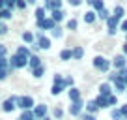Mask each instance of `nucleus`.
I'll return each instance as SVG.
<instances>
[{"instance_id":"f257e3e1","label":"nucleus","mask_w":127,"mask_h":120,"mask_svg":"<svg viewBox=\"0 0 127 120\" xmlns=\"http://www.w3.org/2000/svg\"><path fill=\"white\" fill-rule=\"evenodd\" d=\"M28 66V58H24V56L21 55H11V58H9V73L15 71V69H23Z\"/></svg>"},{"instance_id":"f03ea898","label":"nucleus","mask_w":127,"mask_h":120,"mask_svg":"<svg viewBox=\"0 0 127 120\" xmlns=\"http://www.w3.org/2000/svg\"><path fill=\"white\" fill-rule=\"evenodd\" d=\"M34 107H36V103H34V98L32 96H17V109H21V111H32Z\"/></svg>"},{"instance_id":"7ed1b4c3","label":"nucleus","mask_w":127,"mask_h":120,"mask_svg":"<svg viewBox=\"0 0 127 120\" xmlns=\"http://www.w3.org/2000/svg\"><path fill=\"white\" fill-rule=\"evenodd\" d=\"M110 66H112V62H110V60H107L105 56H95V58H94V68L99 69V71L107 73L108 69H110Z\"/></svg>"},{"instance_id":"20e7f679","label":"nucleus","mask_w":127,"mask_h":120,"mask_svg":"<svg viewBox=\"0 0 127 120\" xmlns=\"http://www.w3.org/2000/svg\"><path fill=\"white\" fill-rule=\"evenodd\" d=\"M17 109V96H9L2 101V111L4 113H13Z\"/></svg>"},{"instance_id":"39448f33","label":"nucleus","mask_w":127,"mask_h":120,"mask_svg":"<svg viewBox=\"0 0 127 120\" xmlns=\"http://www.w3.org/2000/svg\"><path fill=\"white\" fill-rule=\"evenodd\" d=\"M118 28H120V19H116L114 15H110L107 19V32H108V36H114V34L118 32Z\"/></svg>"},{"instance_id":"423d86ee","label":"nucleus","mask_w":127,"mask_h":120,"mask_svg":"<svg viewBox=\"0 0 127 120\" xmlns=\"http://www.w3.org/2000/svg\"><path fill=\"white\" fill-rule=\"evenodd\" d=\"M36 43L39 45V49H43V51H47V49H51V40H49L47 36H43V32H37V36H36Z\"/></svg>"},{"instance_id":"0eeeda50","label":"nucleus","mask_w":127,"mask_h":120,"mask_svg":"<svg viewBox=\"0 0 127 120\" xmlns=\"http://www.w3.org/2000/svg\"><path fill=\"white\" fill-rule=\"evenodd\" d=\"M112 66L116 68V71H120V69L127 68V56L125 55H118L112 58Z\"/></svg>"},{"instance_id":"6e6552de","label":"nucleus","mask_w":127,"mask_h":120,"mask_svg":"<svg viewBox=\"0 0 127 120\" xmlns=\"http://www.w3.org/2000/svg\"><path fill=\"white\" fill-rule=\"evenodd\" d=\"M84 101L82 100H79V101H71V107H69V115L71 116H79L80 113H82V109H84Z\"/></svg>"},{"instance_id":"1a4fd4ad","label":"nucleus","mask_w":127,"mask_h":120,"mask_svg":"<svg viewBox=\"0 0 127 120\" xmlns=\"http://www.w3.org/2000/svg\"><path fill=\"white\" fill-rule=\"evenodd\" d=\"M36 23H37V28H39L41 32H43V30H52V28L56 26V23L51 19V17H45L43 21H36Z\"/></svg>"},{"instance_id":"9d476101","label":"nucleus","mask_w":127,"mask_h":120,"mask_svg":"<svg viewBox=\"0 0 127 120\" xmlns=\"http://www.w3.org/2000/svg\"><path fill=\"white\" fill-rule=\"evenodd\" d=\"M34 111V116H36L37 120H41V118H45L47 116V113H49V107L45 103H39V105H36V107L32 109Z\"/></svg>"},{"instance_id":"9b49d317","label":"nucleus","mask_w":127,"mask_h":120,"mask_svg":"<svg viewBox=\"0 0 127 120\" xmlns=\"http://www.w3.org/2000/svg\"><path fill=\"white\" fill-rule=\"evenodd\" d=\"M62 2L64 0H47L43 8L49 9V11H54V9H62Z\"/></svg>"},{"instance_id":"f8f14e48","label":"nucleus","mask_w":127,"mask_h":120,"mask_svg":"<svg viewBox=\"0 0 127 120\" xmlns=\"http://www.w3.org/2000/svg\"><path fill=\"white\" fill-rule=\"evenodd\" d=\"M110 94H114L112 92V86H110V83H101L99 84V96H110Z\"/></svg>"},{"instance_id":"ddd939ff","label":"nucleus","mask_w":127,"mask_h":120,"mask_svg":"<svg viewBox=\"0 0 127 120\" xmlns=\"http://www.w3.org/2000/svg\"><path fill=\"white\" fill-rule=\"evenodd\" d=\"M39 66H41V58L37 55H32L30 58H28V68H30V71L36 69V68H39Z\"/></svg>"},{"instance_id":"4468645a","label":"nucleus","mask_w":127,"mask_h":120,"mask_svg":"<svg viewBox=\"0 0 127 120\" xmlns=\"http://www.w3.org/2000/svg\"><path fill=\"white\" fill-rule=\"evenodd\" d=\"M114 90H116V94H118V92H125V90H127L125 81H123L122 77H118V79L114 81Z\"/></svg>"},{"instance_id":"2eb2a0df","label":"nucleus","mask_w":127,"mask_h":120,"mask_svg":"<svg viewBox=\"0 0 127 120\" xmlns=\"http://www.w3.org/2000/svg\"><path fill=\"white\" fill-rule=\"evenodd\" d=\"M95 19H97V11H94V9H90V11L84 13V23H86V24L95 23Z\"/></svg>"},{"instance_id":"dca6fc26","label":"nucleus","mask_w":127,"mask_h":120,"mask_svg":"<svg viewBox=\"0 0 127 120\" xmlns=\"http://www.w3.org/2000/svg\"><path fill=\"white\" fill-rule=\"evenodd\" d=\"M15 53H17V55H21V56H24V58H30V56H32L30 47H26V45H19Z\"/></svg>"},{"instance_id":"f3484780","label":"nucleus","mask_w":127,"mask_h":120,"mask_svg":"<svg viewBox=\"0 0 127 120\" xmlns=\"http://www.w3.org/2000/svg\"><path fill=\"white\" fill-rule=\"evenodd\" d=\"M64 17H65V13H64L62 9H54V11H51V19L54 21L56 24H58L60 21H64Z\"/></svg>"},{"instance_id":"a211bd4d","label":"nucleus","mask_w":127,"mask_h":120,"mask_svg":"<svg viewBox=\"0 0 127 120\" xmlns=\"http://www.w3.org/2000/svg\"><path fill=\"white\" fill-rule=\"evenodd\" d=\"M86 111H88V115H95V113L99 111V107H97V103H95V100H92V101H88L86 105Z\"/></svg>"},{"instance_id":"6ab92c4d","label":"nucleus","mask_w":127,"mask_h":120,"mask_svg":"<svg viewBox=\"0 0 127 120\" xmlns=\"http://www.w3.org/2000/svg\"><path fill=\"white\" fill-rule=\"evenodd\" d=\"M62 36H64V28L56 24V26H54V28L51 30V38H54V40H60Z\"/></svg>"},{"instance_id":"aec40b11","label":"nucleus","mask_w":127,"mask_h":120,"mask_svg":"<svg viewBox=\"0 0 127 120\" xmlns=\"http://www.w3.org/2000/svg\"><path fill=\"white\" fill-rule=\"evenodd\" d=\"M88 4L94 8V11H101V9L105 8V2H103V0H90Z\"/></svg>"},{"instance_id":"412c9836","label":"nucleus","mask_w":127,"mask_h":120,"mask_svg":"<svg viewBox=\"0 0 127 120\" xmlns=\"http://www.w3.org/2000/svg\"><path fill=\"white\" fill-rule=\"evenodd\" d=\"M71 58H73V53H71V49H62V51H60V60L67 62V60H71Z\"/></svg>"},{"instance_id":"4be33fe9","label":"nucleus","mask_w":127,"mask_h":120,"mask_svg":"<svg viewBox=\"0 0 127 120\" xmlns=\"http://www.w3.org/2000/svg\"><path fill=\"white\" fill-rule=\"evenodd\" d=\"M95 103H97L99 109H108V101H107L105 96H97V98H95Z\"/></svg>"},{"instance_id":"5701e85b","label":"nucleus","mask_w":127,"mask_h":120,"mask_svg":"<svg viewBox=\"0 0 127 120\" xmlns=\"http://www.w3.org/2000/svg\"><path fill=\"white\" fill-rule=\"evenodd\" d=\"M67 96H69V100L71 101H79L80 100V92H79V88H71L67 92Z\"/></svg>"},{"instance_id":"b1692460","label":"nucleus","mask_w":127,"mask_h":120,"mask_svg":"<svg viewBox=\"0 0 127 120\" xmlns=\"http://www.w3.org/2000/svg\"><path fill=\"white\" fill-rule=\"evenodd\" d=\"M34 40H36V36H34L32 32H28V30H26V32H23V41H24V43L32 45V43H34Z\"/></svg>"},{"instance_id":"393cba45","label":"nucleus","mask_w":127,"mask_h":120,"mask_svg":"<svg viewBox=\"0 0 127 120\" xmlns=\"http://www.w3.org/2000/svg\"><path fill=\"white\" fill-rule=\"evenodd\" d=\"M71 53H73V58H75V60H80L84 56V49L82 47H73Z\"/></svg>"},{"instance_id":"a878e982","label":"nucleus","mask_w":127,"mask_h":120,"mask_svg":"<svg viewBox=\"0 0 127 120\" xmlns=\"http://www.w3.org/2000/svg\"><path fill=\"white\" fill-rule=\"evenodd\" d=\"M32 75L36 77V79H41V77H43V75H45V66H43V64H41V66H39V68H36V69H32Z\"/></svg>"},{"instance_id":"bb28decb","label":"nucleus","mask_w":127,"mask_h":120,"mask_svg":"<svg viewBox=\"0 0 127 120\" xmlns=\"http://www.w3.org/2000/svg\"><path fill=\"white\" fill-rule=\"evenodd\" d=\"M64 90H65V86H64V84H52L51 94H52V96H58V94H62Z\"/></svg>"},{"instance_id":"cd10ccee","label":"nucleus","mask_w":127,"mask_h":120,"mask_svg":"<svg viewBox=\"0 0 127 120\" xmlns=\"http://www.w3.org/2000/svg\"><path fill=\"white\" fill-rule=\"evenodd\" d=\"M47 17V9L45 8H36V21H43Z\"/></svg>"},{"instance_id":"c85d7f7f","label":"nucleus","mask_w":127,"mask_h":120,"mask_svg":"<svg viewBox=\"0 0 127 120\" xmlns=\"http://www.w3.org/2000/svg\"><path fill=\"white\" fill-rule=\"evenodd\" d=\"M112 15H114L116 19H123V15H125V9H123L122 6H116L114 11H112Z\"/></svg>"},{"instance_id":"c756f323","label":"nucleus","mask_w":127,"mask_h":120,"mask_svg":"<svg viewBox=\"0 0 127 120\" xmlns=\"http://www.w3.org/2000/svg\"><path fill=\"white\" fill-rule=\"evenodd\" d=\"M110 118H112V120H123L125 116L122 115V111H120V109H112V111H110Z\"/></svg>"},{"instance_id":"7c9ffc66","label":"nucleus","mask_w":127,"mask_h":120,"mask_svg":"<svg viewBox=\"0 0 127 120\" xmlns=\"http://www.w3.org/2000/svg\"><path fill=\"white\" fill-rule=\"evenodd\" d=\"M36 116H34V111H23L19 116V120H34Z\"/></svg>"},{"instance_id":"2f4dec72","label":"nucleus","mask_w":127,"mask_h":120,"mask_svg":"<svg viewBox=\"0 0 127 120\" xmlns=\"http://www.w3.org/2000/svg\"><path fill=\"white\" fill-rule=\"evenodd\" d=\"M108 17H110V13H108V9H101V11H97V19H101V21H105V23H107V19Z\"/></svg>"},{"instance_id":"473e14b6","label":"nucleus","mask_w":127,"mask_h":120,"mask_svg":"<svg viewBox=\"0 0 127 120\" xmlns=\"http://www.w3.org/2000/svg\"><path fill=\"white\" fill-rule=\"evenodd\" d=\"M107 101H108V107L118 105V94H110V96H107Z\"/></svg>"},{"instance_id":"72a5a7b5","label":"nucleus","mask_w":127,"mask_h":120,"mask_svg":"<svg viewBox=\"0 0 127 120\" xmlns=\"http://www.w3.org/2000/svg\"><path fill=\"white\" fill-rule=\"evenodd\" d=\"M65 28H67V30H77V28H79V23H77V19H69L67 23H65Z\"/></svg>"},{"instance_id":"f704fd0d","label":"nucleus","mask_w":127,"mask_h":120,"mask_svg":"<svg viewBox=\"0 0 127 120\" xmlns=\"http://www.w3.org/2000/svg\"><path fill=\"white\" fill-rule=\"evenodd\" d=\"M11 17H13V9H9V8H4V9H2V19L9 21Z\"/></svg>"},{"instance_id":"c9c22d12","label":"nucleus","mask_w":127,"mask_h":120,"mask_svg":"<svg viewBox=\"0 0 127 120\" xmlns=\"http://www.w3.org/2000/svg\"><path fill=\"white\" fill-rule=\"evenodd\" d=\"M52 116H54L56 120H60V118H62V116H64L62 107H54V109H52Z\"/></svg>"},{"instance_id":"e433bc0d","label":"nucleus","mask_w":127,"mask_h":120,"mask_svg":"<svg viewBox=\"0 0 127 120\" xmlns=\"http://www.w3.org/2000/svg\"><path fill=\"white\" fill-rule=\"evenodd\" d=\"M52 83H54V84H64V75H62V73H56L54 79H52Z\"/></svg>"},{"instance_id":"4c0bfd02","label":"nucleus","mask_w":127,"mask_h":120,"mask_svg":"<svg viewBox=\"0 0 127 120\" xmlns=\"http://www.w3.org/2000/svg\"><path fill=\"white\" fill-rule=\"evenodd\" d=\"M73 83H75L73 77H65V79H64V86L65 88H73Z\"/></svg>"},{"instance_id":"58836bf2","label":"nucleus","mask_w":127,"mask_h":120,"mask_svg":"<svg viewBox=\"0 0 127 120\" xmlns=\"http://www.w3.org/2000/svg\"><path fill=\"white\" fill-rule=\"evenodd\" d=\"M15 8H17V9H26V0H17Z\"/></svg>"},{"instance_id":"ea45409f","label":"nucleus","mask_w":127,"mask_h":120,"mask_svg":"<svg viewBox=\"0 0 127 120\" xmlns=\"http://www.w3.org/2000/svg\"><path fill=\"white\" fill-rule=\"evenodd\" d=\"M8 75H9V69H0V81L8 79Z\"/></svg>"},{"instance_id":"a19ab883","label":"nucleus","mask_w":127,"mask_h":120,"mask_svg":"<svg viewBox=\"0 0 127 120\" xmlns=\"http://www.w3.org/2000/svg\"><path fill=\"white\" fill-rule=\"evenodd\" d=\"M15 4H17V0H6V8H9V9L15 8Z\"/></svg>"},{"instance_id":"79ce46f5","label":"nucleus","mask_w":127,"mask_h":120,"mask_svg":"<svg viewBox=\"0 0 127 120\" xmlns=\"http://www.w3.org/2000/svg\"><path fill=\"white\" fill-rule=\"evenodd\" d=\"M0 56H8V47L0 43Z\"/></svg>"},{"instance_id":"37998d69","label":"nucleus","mask_w":127,"mask_h":120,"mask_svg":"<svg viewBox=\"0 0 127 120\" xmlns=\"http://www.w3.org/2000/svg\"><path fill=\"white\" fill-rule=\"evenodd\" d=\"M4 34H8V26L4 23H0V36H4Z\"/></svg>"},{"instance_id":"c03bdc74","label":"nucleus","mask_w":127,"mask_h":120,"mask_svg":"<svg viewBox=\"0 0 127 120\" xmlns=\"http://www.w3.org/2000/svg\"><path fill=\"white\" fill-rule=\"evenodd\" d=\"M118 77H120V75H118V71H114V73H110V75H108V81H110V83H114Z\"/></svg>"},{"instance_id":"a18cd8bd","label":"nucleus","mask_w":127,"mask_h":120,"mask_svg":"<svg viewBox=\"0 0 127 120\" xmlns=\"http://www.w3.org/2000/svg\"><path fill=\"white\" fill-rule=\"evenodd\" d=\"M120 30L127 34V19H125V21H122V24H120Z\"/></svg>"},{"instance_id":"49530a36","label":"nucleus","mask_w":127,"mask_h":120,"mask_svg":"<svg viewBox=\"0 0 127 120\" xmlns=\"http://www.w3.org/2000/svg\"><path fill=\"white\" fill-rule=\"evenodd\" d=\"M118 75L122 77V79H127V68H123V69H120L118 71Z\"/></svg>"},{"instance_id":"de8ad7c7","label":"nucleus","mask_w":127,"mask_h":120,"mask_svg":"<svg viewBox=\"0 0 127 120\" xmlns=\"http://www.w3.org/2000/svg\"><path fill=\"white\" fill-rule=\"evenodd\" d=\"M82 120H97V118H95V115H88L86 113V115H82Z\"/></svg>"},{"instance_id":"09e8293b","label":"nucleus","mask_w":127,"mask_h":120,"mask_svg":"<svg viewBox=\"0 0 127 120\" xmlns=\"http://www.w3.org/2000/svg\"><path fill=\"white\" fill-rule=\"evenodd\" d=\"M67 2H69L71 6H75V8H77V6H80V4H82V0H67Z\"/></svg>"},{"instance_id":"8fccbe9b","label":"nucleus","mask_w":127,"mask_h":120,"mask_svg":"<svg viewBox=\"0 0 127 120\" xmlns=\"http://www.w3.org/2000/svg\"><path fill=\"white\" fill-rule=\"evenodd\" d=\"M120 111H122V115L127 118V105H122V107H120Z\"/></svg>"},{"instance_id":"3c124183","label":"nucleus","mask_w":127,"mask_h":120,"mask_svg":"<svg viewBox=\"0 0 127 120\" xmlns=\"http://www.w3.org/2000/svg\"><path fill=\"white\" fill-rule=\"evenodd\" d=\"M4 8H6V0H0V11H2Z\"/></svg>"},{"instance_id":"603ef678","label":"nucleus","mask_w":127,"mask_h":120,"mask_svg":"<svg viewBox=\"0 0 127 120\" xmlns=\"http://www.w3.org/2000/svg\"><path fill=\"white\" fill-rule=\"evenodd\" d=\"M123 55H125V56H127V43H125V45H123Z\"/></svg>"},{"instance_id":"864d4df0","label":"nucleus","mask_w":127,"mask_h":120,"mask_svg":"<svg viewBox=\"0 0 127 120\" xmlns=\"http://www.w3.org/2000/svg\"><path fill=\"white\" fill-rule=\"evenodd\" d=\"M37 0H26V4H36Z\"/></svg>"},{"instance_id":"5fc2aeb1","label":"nucleus","mask_w":127,"mask_h":120,"mask_svg":"<svg viewBox=\"0 0 127 120\" xmlns=\"http://www.w3.org/2000/svg\"><path fill=\"white\" fill-rule=\"evenodd\" d=\"M41 120H52V118H51V116L47 115V116H45V118H41Z\"/></svg>"},{"instance_id":"6e6d98bb","label":"nucleus","mask_w":127,"mask_h":120,"mask_svg":"<svg viewBox=\"0 0 127 120\" xmlns=\"http://www.w3.org/2000/svg\"><path fill=\"white\" fill-rule=\"evenodd\" d=\"M125 43H127V34H125Z\"/></svg>"},{"instance_id":"4d7b16f0","label":"nucleus","mask_w":127,"mask_h":120,"mask_svg":"<svg viewBox=\"0 0 127 120\" xmlns=\"http://www.w3.org/2000/svg\"><path fill=\"white\" fill-rule=\"evenodd\" d=\"M0 19H2V11H0Z\"/></svg>"},{"instance_id":"13d9d810","label":"nucleus","mask_w":127,"mask_h":120,"mask_svg":"<svg viewBox=\"0 0 127 120\" xmlns=\"http://www.w3.org/2000/svg\"><path fill=\"white\" fill-rule=\"evenodd\" d=\"M86 2H90V0H86Z\"/></svg>"},{"instance_id":"bf43d9fd","label":"nucleus","mask_w":127,"mask_h":120,"mask_svg":"<svg viewBox=\"0 0 127 120\" xmlns=\"http://www.w3.org/2000/svg\"><path fill=\"white\" fill-rule=\"evenodd\" d=\"M34 120H37V118H34Z\"/></svg>"},{"instance_id":"052dcab7","label":"nucleus","mask_w":127,"mask_h":120,"mask_svg":"<svg viewBox=\"0 0 127 120\" xmlns=\"http://www.w3.org/2000/svg\"><path fill=\"white\" fill-rule=\"evenodd\" d=\"M45 2H47V0H45Z\"/></svg>"},{"instance_id":"680f3d73","label":"nucleus","mask_w":127,"mask_h":120,"mask_svg":"<svg viewBox=\"0 0 127 120\" xmlns=\"http://www.w3.org/2000/svg\"><path fill=\"white\" fill-rule=\"evenodd\" d=\"M125 120H127V118H125Z\"/></svg>"}]
</instances>
